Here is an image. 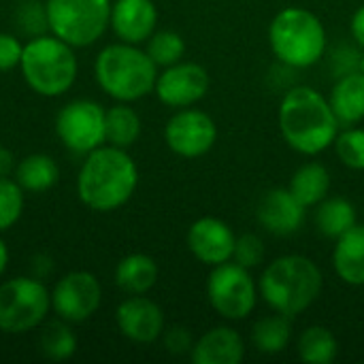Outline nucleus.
Listing matches in <instances>:
<instances>
[{"label":"nucleus","instance_id":"1","mask_svg":"<svg viewBox=\"0 0 364 364\" xmlns=\"http://www.w3.org/2000/svg\"><path fill=\"white\" fill-rule=\"evenodd\" d=\"M277 124L288 147L301 156H320L335 145L341 130L328 98L309 85H296L284 94Z\"/></svg>","mask_w":364,"mask_h":364},{"label":"nucleus","instance_id":"2","mask_svg":"<svg viewBox=\"0 0 364 364\" xmlns=\"http://www.w3.org/2000/svg\"><path fill=\"white\" fill-rule=\"evenodd\" d=\"M136 186L139 168L128 149L107 143L85 154L77 177V194L87 209L115 211L134 196Z\"/></svg>","mask_w":364,"mask_h":364},{"label":"nucleus","instance_id":"3","mask_svg":"<svg viewBox=\"0 0 364 364\" xmlns=\"http://www.w3.org/2000/svg\"><path fill=\"white\" fill-rule=\"evenodd\" d=\"M324 288L320 267L301 254H286L269 262L258 282L262 301L277 314L296 318L307 311Z\"/></svg>","mask_w":364,"mask_h":364},{"label":"nucleus","instance_id":"4","mask_svg":"<svg viewBox=\"0 0 364 364\" xmlns=\"http://www.w3.org/2000/svg\"><path fill=\"white\" fill-rule=\"evenodd\" d=\"M94 75L100 90L117 102H136L154 92L158 66L145 49L119 41L96 55Z\"/></svg>","mask_w":364,"mask_h":364},{"label":"nucleus","instance_id":"5","mask_svg":"<svg viewBox=\"0 0 364 364\" xmlns=\"http://www.w3.org/2000/svg\"><path fill=\"white\" fill-rule=\"evenodd\" d=\"M273 55L290 68H311L328 47L322 19L305 6H286L269 23Z\"/></svg>","mask_w":364,"mask_h":364},{"label":"nucleus","instance_id":"6","mask_svg":"<svg viewBox=\"0 0 364 364\" xmlns=\"http://www.w3.org/2000/svg\"><path fill=\"white\" fill-rule=\"evenodd\" d=\"M68 43L53 34L32 36L23 45L21 53V75L32 92L45 98H55L68 92L77 79V55Z\"/></svg>","mask_w":364,"mask_h":364},{"label":"nucleus","instance_id":"7","mask_svg":"<svg viewBox=\"0 0 364 364\" xmlns=\"http://www.w3.org/2000/svg\"><path fill=\"white\" fill-rule=\"evenodd\" d=\"M111 0H47V21L53 36L70 47L94 45L111 26Z\"/></svg>","mask_w":364,"mask_h":364},{"label":"nucleus","instance_id":"8","mask_svg":"<svg viewBox=\"0 0 364 364\" xmlns=\"http://www.w3.org/2000/svg\"><path fill=\"white\" fill-rule=\"evenodd\" d=\"M51 309V292L41 279L15 277L0 284V331L23 335L36 328Z\"/></svg>","mask_w":364,"mask_h":364},{"label":"nucleus","instance_id":"9","mask_svg":"<svg viewBox=\"0 0 364 364\" xmlns=\"http://www.w3.org/2000/svg\"><path fill=\"white\" fill-rule=\"evenodd\" d=\"M258 296V284L254 282L250 269L237 264L235 260L211 267L207 277V299L220 318L228 322L245 320L254 314Z\"/></svg>","mask_w":364,"mask_h":364},{"label":"nucleus","instance_id":"10","mask_svg":"<svg viewBox=\"0 0 364 364\" xmlns=\"http://www.w3.org/2000/svg\"><path fill=\"white\" fill-rule=\"evenodd\" d=\"M105 115L107 109L96 100L79 98L60 109L55 117V134L73 154H90L105 145Z\"/></svg>","mask_w":364,"mask_h":364},{"label":"nucleus","instance_id":"11","mask_svg":"<svg viewBox=\"0 0 364 364\" xmlns=\"http://www.w3.org/2000/svg\"><path fill=\"white\" fill-rule=\"evenodd\" d=\"M164 141L175 156L194 160L213 149L218 141V126L209 113L186 107L166 122Z\"/></svg>","mask_w":364,"mask_h":364},{"label":"nucleus","instance_id":"12","mask_svg":"<svg viewBox=\"0 0 364 364\" xmlns=\"http://www.w3.org/2000/svg\"><path fill=\"white\" fill-rule=\"evenodd\" d=\"M102 303V288L94 273L73 271L51 290V309L60 320L77 324L90 320Z\"/></svg>","mask_w":364,"mask_h":364},{"label":"nucleus","instance_id":"13","mask_svg":"<svg viewBox=\"0 0 364 364\" xmlns=\"http://www.w3.org/2000/svg\"><path fill=\"white\" fill-rule=\"evenodd\" d=\"M211 87V77L205 66L196 62H177L162 68L156 79V96L171 109H186L200 102Z\"/></svg>","mask_w":364,"mask_h":364},{"label":"nucleus","instance_id":"14","mask_svg":"<svg viewBox=\"0 0 364 364\" xmlns=\"http://www.w3.org/2000/svg\"><path fill=\"white\" fill-rule=\"evenodd\" d=\"M235 241V230L224 220L211 215L196 220L186 235L190 254L207 267H218L232 260Z\"/></svg>","mask_w":364,"mask_h":364},{"label":"nucleus","instance_id":"15","mask_svg":"<svg viewBox=\"0 0 364 364\" xmlns=\"http://www.w3.org/2000/svg\"><path fill=\"white\" fill-rule=\"evenodd\" d=\"M119 333L132 343H154L164 333V311L145 294H132L119 303L115 311Z\"/></svg>","mask_w":364,"mask_h":364},{"label":"nucleus","instance_id":"16","mask_svg":"<svg viewBox=\"0 0 364 364\" xmlns=\"http://www.w3.org/2000/svg\"><path fill=\"white\" fill-rule=\"evenodd\" d=\"M256 218L267 232L275 237H290L303 228L307 207H303L288 188H273L260 198Z\"/></svg>","mask_w":364,"mask_h":364},{"label":"nucleus","instance_id":"17","mask_svg":"<svg viewBox=\"0 0 364 364\" xmlns=\"http://www.w3.org/2000/svg\"><path fill=\"white\" fill-rule=\"evenodd\" d=\"M158 9L154 0H115L111 6V30L124 43L141 45L156 32Z\"/></svg>","mask_w":364,"mask_h":364},{"label":"nucleus","instance_id":"18","mask_svg":"<svg viewBox=\"0 0 364 364\" xmlns=\"http://www.w3.org/2000/svg\"><path fill=\"white\" fill-rule=\"evenodd\" d=\"M194 364H239L245 358V341L230 326H215L194 341L190 352Z\"/></svg>","mask_w":364,"mask_h":364},{"label":"nucleus","instance_id":"19","mask_svg":"<svg viewBox=\"0 0 364 364\" xmlns=\"http://www.w3.org/2000/svg\"><path fill=\"white\" fill-rule=\"evenodd\" d=\"M333 269L337 277L354 288L364 286V226L356 224L341 235L333 250Z\"/></svg>","mask_w":364,"mask_h":364},{"label":"nucleus","instance_id":"20","mask_svg":"<svg viewBox=\"0 0 364 364\" xmlns=\"http://www.w3.org/2000/svg\"><path fill=\"white\" fill-rule=\"evenodd\" d=\"M328 102L341 126H356L364 119V75L356 68L339 75Z\"/></svg>","mask_w":364,"mask_h":364},{"label":"nucleus","instance_id":"21","mask_svg":"<svg viewBox=\"0 0 364 364\" xmlns=\"http://www.w3.org/2000/svg\"><path fill=\"white\" fill-rule=\"evenodd\" d=\"M158 264L147 254H128L115 267V284L128 296L147 294L158 282Z\"/></svg>","mask_w":364,"mask_h":364},{"label":"nucleus","instance_id":"22","mask_svg":"<svg viewBox=\"0 0 364 364\" xmlns=\"http://www.w3.org/2000/svg\"><path fill=\"white\" fill-rule=\"evenodd\" d=\"M288 190L303 207H316L331 192V173L322 162H305L292 173Z\"/></svg>","mask_w":364,"mask_h":364},{"label":"nucleus","instance_id":"23","mask_svg":"<svg viewBox=\"0 0 364 364\" xmlns=\"http://www.w3.org/2000/svg\"><path fill=\"white\" fill-rule=\"evenodd\" d=\"M358 224V213L354 203L341 196H326L316 205V228L326 239H339L350 228Z\"/></svg>","mask_w":364,"mask_h":364},{"label":"nucleus","instance_id":"24","mask_svg":"<svg viewBox=\"0 0 364 364\" xmlns=\"http://www.w3.org/2000/svg\"><path fill=\"white\" fill-rule=\"evenodd\" d=\"M60 179L58 162L47 154H30L15 166V181L23 192H45L53 188Z\"/></svg>","mask_w":364,"mask_h":364},{"label":"nucleus","instance_id":"25","mask_svg":"<svg viewBox=\"0 0 364 364\" xmlns=\"http://www.w3.org/2000/svg\"><path fill=\"white\" fill-rule=\"evenodd\" d=\"M143 124L139 113L130 107V102H117L107 109L105 115V141L109 145L128 149L141 136Z\"/></svg>","mask_w":364,"mask_h":364},{"label":"nucleus","instance_id":"26","mask_svg":"<svg viewBox=\"0 0 364 364\" xmlns=\"http://www.w3.org/2000/svg\"><path fill=\"white\" fill-rule=\"evenodd\" d=\"M292 320L284 314H273L267 318H260L252 328V343L260 354H282L288 350L292 341Z\"/></svg>","mask_w":364,"mask_h":364},{"label":"nucleus","instance_id":"27","mask_svg":"<svg viewBox=\"0 0 364 364\" xmlns=\"http://www.w3.org/2000/svg\"><path fill=\"white\" fill-rule=\"evenodd\" d=\"M299 358L309 364H331L337 360L339 343L326 326H309L296 341Z\"/></svg>","mask_w":364,"mask_h":364},{"label":"nucleus","instance_id":"28","mask_svg":"<svg viewBox=\"0 0 364 364\" xmlns=\"http://www.w3.org/2000/svg\"><path fill=\"white\" fill-rule=\"evenodd\" d=\"M145 51L149 53V58L156 62L158 68H166V66H173L183 60L186 41L181 34H177L173 30H160L147 38Z\"/></svg>","mask_w":364,"mask_h":364},{"label":"nucleus","instance_id":"29","mask_svg":"<svg viewBox=\"0 0 364 364\" xmlns=\"http://www.w3.org/2000/svg\"><path fill=\"white\" fill-rule=\"evenodd\" d=\"M41 352L51 360H68L77 352V337L64 320L51 322L43 331Z\"/></svg>","mask_w":364,"mask_h":364},{"label":"nucleus","instance_id":"30","mask_svg":"<svg viewBox=\"0 0 364 364\" xmlns=\"http://www.w3.org/2000/svg\"><path fill=\"white\" fill-rule=\"evenodd\" d=\"M333 147L341 164L352 171H364V128L348 126L346 130H339Z\"/></svg>","mask_w":364,"mask_h":364},{"label":"nucleus","instance_id":"31","mask_svg":"<svg viewBox=\"0 0 364 364\" xmlns=\"http://www.w3.org/2000/svg\"><path fill=\"white\" fill-rule=\"evenodd\" d=\"M23 213V190L15 179L0 177V232L13 228Z\"/></svg>","mask_w":364,"mask_h":364},{"label":"nucleus","instance_id":"32","mask_svg":"<svg viewBox=\"0 0 364 364\" xmlns=\"http://www.w3.org/2000/svg\"><path fill=\"white\" fill-rule=\"evenodd\" d=\"M232 260L245 269H256L262 264L264 260V243L258 235L254 232H245L241 237H237L235 241V252H232Z\"/></svg>","mask_w":364,"mask_h":364},{"label":"nucleus","instance_id":"33","mask_svg":"<svg viewBox=\"0 0 364 364\" xmlns=\"http://www.w3.org/2000/svg\"><path fill=\"white\" fill-rule=\"evenodd\" d=\"M17 17H19V26L32 36H41V34H45V30H49L47 9L38 0H26L19 9Z\"/></svg>","mask_w":364,"mask_h":364},{"label":"nucleus","instance_id":"34","mask_svg":"<svg viewBox=\"0 0 364 364\" xmlns=\"http://www.w3.org/2000/svg\"><path fill=\"white\" fill-rule=\"evenodd\" d=\"M162 343H164V348H166L168 354L183 356V354H190L192 352L194 337H192V333L186 326H171V328H164Z\"/></svg>","mask_w":364,"mask_h":364},{"label":"nucleus","instance_id":"35","mask_svg":"<svg viewBox=\"0 0 364 364\" xmlns=\"http://www.w3.org/2000/svg\"><path fill=\"white\" fill-rule=\"evenodd\" d=\"M23 45L9 32H0V70H11L19 66Z\"/></svg>","mask_w":364,"mask_h":364},{"label":"nucleus","instance_id":"36","mask_svg":"<svg viewBox=\"0 0 364 364\" xmlns=\"http://www.w3.org/2000/svg\"><path fill=\"white\" fill-rule=\"evenodd\" d=\"M350 32H352V38L364 49V4L354 11L352 21H350Z\"/></svg>","mask_w":364,"mask_h":364},{"label":"nucleus","instance_id":"37","mask_svg":"<svg viewBox=\"0 0 364 364\" xmlns=\"http://www.w3.org/2000/svg\"><path fill=\"white\" fill-rule=\"evenodd\" d=\"M15 171V158L13 154L0 145V177H9Z\"/></svg>","mask_w":364,"mask_h":364},{"label":"nucleus","instance_id":"38","mask_svg":"<svg viewBox=\"0 0 364 364\" xmlns=\"http://www.w3.org/2000/svg\"><path fill=\"white\" fill-rule=\"evenodd\" d=\"M6 264H9V247L2 241V237H0V275L6 271Z\"/></svg>","mask_w":364,"mask_h":364},{"label":"nucleus","instance_id":"39","mask_svg":"<svg viewBox=\"0 0 364 364\" xmlns=\"http://www.w3.org/2000/svg\"><path fill=\"white\" fill-rule=\"evenodd\" d=\"M358 70H360V73L364 75V53L360 55V58H358Z\"/></svg>","mask_w":364,"mask_h":364}]
</instances>
